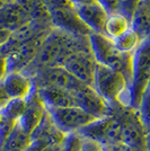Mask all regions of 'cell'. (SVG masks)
<instances>
[{"mask_svg": "<svg viewBox=\"0 0 150 151\" xmlns=\"http://www.w3.org/2000/svg\"><path fill=\"white\" fill-rule=\"evenodd\" d=\"M87 38L89 50L95 61L123 75L130 88L132 81V54L121 53L115 47L113 40L104 34L90 33Z\"/></svg>", "mask_w": 150, "mask_h": 151, "instance_id": "6da1fadb", "label": "cell"}, {"mask_svg": "<svg viewBox=\"0 0 150 151\" xmlns=\"http://www.w3.org/2000/svg\"><path fill=\"white\" fill-rule=\"evenodd\" d=\"M93 87L107 104L120 103L131 106L129 83L118 71L97 63Z\"/></svg>", "mask_w": 150, "mask_h": 151, "instance_id": "7a4b0ae2", "label": "cell"}, {"mask_svg": "<svg viewBox=\"0 0 150 151\" xmlns=\"http://www.w3.org/2000/svg\"><path fill=\"white\" fill-rule=\"evenodd\" d=\"M150 82V36L144 38L132 53V81L130 85L131 107L139 109L146 87Z\"/></svg>", "mask_w": 150, "mask_h": 151, "instance_id": "3957f363", "label": "cell"}, {"mask_svg": "<svg viewBox=\"0 0 150 151\" xmlns=\"http://www.w3.org/2000/svg\"><path fill=\"white\" fill-rule=\"evenodd\" d=\"M51 120L66 134L75 133L97 121L79 106L46 107Z\"/></svg>", "mask_w": 150, "mask_h": 151, "instance_id": "277c9868", "label": "cell"}, {"mask_svg": "<svg viewBox=\"0 0 150 151\" xmlns=\"http://www.w3.org/2000/svg\"><path fill=\"white\" fill-rule=\"evenodd\" d=\"M61 65L82 83L90 87L94 86L97 62L95 61L90 50L88 51L86 49H81L70 53L63 60Z\"/></svg>", "mask_w": 150, "mask_h": 151, "instance_id": "5b68a950", "label": "cell"}, {"mask_svg": "<svg viewBox=\"0 0 150 151\" xmlns=\"http://www.w3.org/2000/svg\"><path fill=\"white\" fill-rule=\"evenodd\" d=\"M46 35L48 34H38L35 37H33L26 43L18 46L17 49L10 51L8 54H6L9 72L12 71L23 72V70L27 68L38 58Z\"/></svg>", "mask_w": 150, "mask_h": 151, "instance_id": "8992f818", "label": "cell"}, {"mask_svg": "<svg viewBox=\"0 0 150 151\" xmlns=\"http://www.w3.org/2000/svg\"><path fill=\"white\" fill-rule=\"evenodd\" d=\"M26 101H27L26 109L20 120L18 121V124L26 133L33 137V134L40 129V126L43 124L44 120L46 119L48 109L44 101L41 99L38 95L36 86L31 96Z\"/></svg>", "mask_w": 150, "mask_h": 151, "instance_id": "52a82bcc", "label": "cell"}, {"mask_svg": "<svg viewBox=\"0 0 150 151\" xmlns=\"http://www.w3.org/2000/svg\"><path fill=\"white\" fill-rule=\"evenodd\" d=\"M50 22L56 29L70 35L87 36L92 33L82 23L72 7H63L50 12Z\"/></svg>", "mask_w": 150, "mask_h": 151, "instance_id": "ba28073f", "label": "cell"}, {"mask_svg": "<svg viewBox=\"0 0 150 151\" xmlns=\"http://www.w3.org/2000/svg\"><path fill=\"white\" fill-rule=\"evenodd\" d=\"M74 96L76 97L77 105L95 119L102 120L107 117L110 111L108 104L98 95L94 87L84 85Z\"/></svg>", "mask_w": 150, "mask_h": 151, "instance_id": "9c48e42d", "label": "cell"}, {"mask_svg": "<svg viewBox=\"0 0 150 151\" xmlns=\"http://www.w3.org/2000/svg\"><path fill=\"white\" fill-rule=\"evenodd\" d=\"M42 85H50L63 89L70 94L75 95L85 83L79 81L62 65H53L44 68L42 72Z\"/></svg>", "mask_w": 150, "mask_h": 151, "instance_id": "30bf717a", "label": "cell"}, {"mask_svg": "<svg viewBox=\"0 0 150 151\" xmlns=\"http://www.w3.org/2000/svg\"><path fill=\"white\" fill-rule=\"evenodd\" d=\"M78 17L92 33L104 34L108 13L98 1L82 6L72 7Z\"/></svg>", "mask_w": 150, "mask_h": 151, "instance_id": "8fae6325", "label": "cell"}, {"mask_svg": "<svg viewBox=\"0 0 150 151\" xmlns=\"http://www.w3.org/2000/svg\"><path fill=\"white\" fill-rule=\"evenodd\" d=\"M1 85L9 99H27L35 89V86L31 78L26 76L24 72L19 71L9 72L4 79V81L1 82Z\"/></svg>", "mask_w": 150, "mask_h": 151, "instance_id": "7c38bea8", "label": "cell"}, {"mask_svg": "<svg viewBox=\"0 0 150 151\" xmlns=\"http://www.w3.org/2000/svg\"><path fill=\"white\" fill-rule=\"evenodd\" d=\"M41 99L46 107H71L78 106L76 97L68 91L50 85H41L36 87Z\"/></svg>", "mask_w": 150, "mask_h": 151, "instance_id": "4fadbf2b", "label": "cell"}, {"mask_svg": "<svg viewBox=\"0 0 150 151\" xmlns=\"http://www.w3.org/2000/svg\"><path fill=\"white\" fill-rule=\"evenodd\" d=\"M32 22V18L17 2H10L0 8V26L9 31H18L23 26Z\"/></svg>", "mask_w": 150, "mask_h": 151, "instance_id": "5bb4252c", "label": "cell"}, {"mask_svg": "<svg viewBox=\"0 0 150 151\" xmlns=\"http://www.w3.org/2000/svg\"><path fill=\"white\" fill-rule=\"evenodd\" d=\"M131 28L140 36L141 41L150 36V8L141 0L131 19Z\"/></svg>", "mask_w": 150, "mask_h": 151, "instance_id": "9a60e30c", "label": "cell"}, {"mask_svg": "<svg viewBox=\"0 0 150 151\" xmlns=\"http://www.w3.org/2000/svg\"><path fill=\"white\" fill-rule=\"evenodd\" d=\"M131 28V19H129L122 13H113L108 15V18L105 24L104 35L111 40L119 37L125 32H128Z\"/></svg>", "mask_w": 150, "mask_h": 151, "instance_id": "2e32d148", "label": "cell"}, {"mask_svg": "<svg viewBox=\"0 0 150 151\" xmlns=\"http://www.w3.org/2000/svg\"><path fill=\"white\" fill-rule=\"evenodd\" d=\"M33 143V137L26 133L17 123L12 134L7 139L1 151H27Z\"/></svg>", "mask_w": 150, "mask_h": 151, "instance_id": "e0dca14e", "label": "cell"}, {"mask_svg": "<svg viewBox=\"0 0 150 151\" xmlns=\"http://www.w3.org/2000/svg\"><path fill=\"white\" fill-rule=\"evenodd\" d=\"M113 42H114L115 47L121 53L132 54L139 46L140 42H141V38L132 28H130L129 31L125 32L124 34H122L121 36L114 38Z\"/></svg>", "mask_w": 150, "mask_h": 151, "instance_id": "ac0fdd59", "label": "cell"}, {"mask_svg": "<svg viewBox=\"0 0 150 151\" xmlns=\"http://www.w3.org/2000/svg\"><path fill=\"white\" fill-rule=\"evenodd\" d=\"M27 101L26 99H19V98H12L6 103V105L0 111L6 120L17 122L20 120L23 114L26 109Z\"/></svg>", "mask_w": 150, "mask_h": 151, "instance_id": "d6986e66", "label": "cell"}, {"mask_svg": "<svg viewBox=\"0 0 150 151\" xmlns=\"http://www.w3.org/2000/svg\"><path fill=\"white\" fill-rule=\"evenodd\" d=\"M138 112L140 115L141 123L144 124L148 133L150 131V82L144 89Z\"/></svg>", "mask_w": 150, "mask_h": 151, "instance_id": "ffe728a7", "label": "cell"}, {"mask_svg": "<svg viewBox=\"0 0 150 151\" xmlns=\"http://www.w3.org/2000/svg\"><path fill=\"white\" fill-rule=\"evenodd\" d=\"M119 141L123 142L124 145H131V147H138L141 143V134L136 126L122 125Z\"/></svg>", "mask_w": 150, "mask_h": 151, "instance_id": "44dd1931", "label": "cell"}, {"mask_svg": "<svg viewBox=\"0 0 150 151\" xmlns=\"http://www.w3.org/2000/svg\"><path fill=\"white\" fill-rule=\"evenodd\" d=\"M119 1V13L125 15L129 19H132L141 0H118Z\"/></svg>", "mask_w": 150, "mask_h": 151, "instance_id": "7402d4cb", "label": "cell"}, {"mask_svg": "<svg viewBox=\"0 0 150 151\" xmlns=\"http://www.w3.org/2000/svg\"><path fill=\"white\" fill-rule=\"evenodd\" d=\"M16 125H17V122H13V121L6 120V119L0 124V151L2 150L7 139L9 138V135L15 130Z\"/></svg>", "mask_w": 150, "mask_h": 151, "instance_id": "603a6c76", "label": "cell"}, {"mask_svg": "<svg viewBox=\"0 0 150 151\" xmlns=\"http://www.w3.org/2000/svg\"><path fill=\"white\" fill-rule=\"evenodd\" d=\"M79 151H106V148L102 142L97 140L84 137L82 139H80Z\"/></svg>", "mask_w": 150, "mask_h": 151, "instance_id": "cb8c5ba5", "label": "cell"}, {"mask_svg": "<svg viewBox=\"0 0 150 151\" xmlns=\"http://www.w3.org/2000/svg\"><path fill=\"white\" fill-rule=\"evenodd\" d=\"M41 1L49 9V12L58 8H63V7H72L70 5L69 0H41Z\"/></svg>", "mask_w": 150, "mask_h": 151, "instance_id": "d4e9b609", "label": "cell"}, {"mask_svg": "<svg viewBox=\"0 0 150 151\" xmlns=\"http://www.w3.org/2000/svg\"><path fill=\"white\" fill-rule=\"evenodd\" d=\"M97 1L105 8L108 15L116 13L119 10V1L118 0H97Z\"/></svg>", "mask_w": 150, "mask_h": 151, "instance_id": "484cf974", "label": "cell"}, {"mask_svg": "<svg viewBox=\"0 0 150 151\" xmlns=\"http://www.w3.org/2000/svg\"><path fill=\"white\" fill-rule=\"evenodd\" d=\"M8 73H9V69H8L7 58L5 54L0 53V83L4 81V79L6 78Z\"/></svg>", "mask_w": 150, "mask_h": 151, "instance_id": "4316f807", "label": "cell"}, {"mask_svg": "<svg viewBox=\"0 0 150 151\" xmlns=\"http://www.w3.org/2000/svg\"><path fill=\"white\" fill-rule=\"evenodd\" d=\"M12 36H13V32L0 26V49L4 47L10 41Z\"/></svg>", "mask_w": 150, "mask_h": 151, "instance_id": "83f0119b", "label": "cell"}, {"mask_svg": "<svg viewBox=\"0 0 150 151\" xmlns=\"http://www.w3.org/2000/svg\"><path fill=\"white\" fill-rule=\"evenodd\" d=\"M8 101H9V98H8V96L6 95L5 90L2 88V85L0 83V109L6 105V103Z\"/></svg>", "mask_w": 150, "mask_h": 151, "instance_id": "f1b7e54d", "label": "cell"}, {"mask_svg": "<svg viewBox=\"0 0 150 151\" xmlns=\"http://www.w3.org/2000/svg\"><path fill=\"white\" fill-rule=\"evenodd\" d=\"M70 1V5L72 7H77V6H82V5H87V4H92V2H95L97 0H69Z\"/></svg>", "mask_w": 150, "mask_h": 151, "instance_id": "f546056e", "label": "cell"}, {"mask_svg": "<svg viewBox=\"0 0 150 151\" xmlns=\"http://www.w3.org/2000/svg\"><path fill=\"white\" fill-rule=\"evenodd\" d=\"M146 149L147 151H150V131L147 133V137H146Z\"/></svg>", "mask_w": 150, "mask_h": 151, "instance_id": "4dcf8cb0", "label": "cell"}, {"mask_svg": "<svg viewBox=\"0 0 150 151\" xmlns=\"http://www.w3.org/2000/svg\"><path fill=\"white\" fill-rule=\"evenodd\" d=\"M15 0H0V8H2L4 6H6L10 2H14Z\"/></svg>", "mask_w": 150, "mask_h": 151, "instance_id": "1f68e13d", "label": "cell"}, {"mask_svg": "<svg viewBox=\"0 0 150 151\" xmlns=\"http://www.w3.org/2000/svg\"><path fill=\"white\" fill-rule=\"evenodd\" d=\"M4 120H5V117H4V115H2V113H1V111H0V124L4 122Z\"/></svg>", "mask_w": 150, "mask_h": 151, "instance_id": "d6a6232c", "label": "cell"}, {"mask_svg": "<svg viewBox=\"0 0 150 151\" xmlns=\"http://www.w3.org/2000/svg\"><path fill=\"white\" fill-rule=\"evenodd\" d=\"M78 151H79V149H78Z\"/></svg>", "mask_w": 150, "mask_h": 151, "instance_id": "836d02e7", "label": "cell"}]
</instances>
